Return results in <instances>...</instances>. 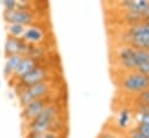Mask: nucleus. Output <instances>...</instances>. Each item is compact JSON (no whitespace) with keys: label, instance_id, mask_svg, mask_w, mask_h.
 <instances>
[{"label":"nucleus","instance_id":"obj_8","mask_svg":"<svg viewBox=\"0 0 149 138\" xmlns=\"http://www.w3.org/2000/svg\"><path fill=\"white\" fill-rule=\"evenodd\" d=\"M30 49V44L24 42L22 38H15L7 36L5 44H3V54L6 57L13 56V55H21L27 57Z\"/></svg>","mask_w":149,"mask_h":138},{"label":"nucleus","instance_id":"obj_6","mask_svg":"<svg viewBox=\"0 0 149 138\" xmlns=\"http://www.w3.org/2000/svg\"><path fill=\"white\" fill-rule=\"evenodd\" d=\"M2 18L6 22L8 23H15V25H21L24 27H29L31 25L38 23L37 16L34 13L33 9H20L16 8L10 12H2Z\"/></svg>","mask_w":149,"mask_h":138},{"label":"nucleus","instance_id":"obj_1","mask_svg":"<svg viewBox=\"0 0 149 138\" xmlns=\"http://www.w3.org/2000/svg\"><path fill=\"white\" fill-rule=\"evenodd\" d=\"M58 106L54 104H50L37 117H35L31 122L27 124L28 132H36L39 135L50 131L54 121L58 118Z\"/></svg>","mask_w":149,"mask_h":138},{"label":"nucleus","instance_id":"obj_2","mask_svg":"<svg viewBox=\"0 0 149 138\" xmlns=\"http://www.w3.org/2000/svg\"><path fill=\"white\" fill-rule=\"evenodd\" d=\"M118 86L125 93L136 95L149 88V78L138 71L123 72Z\"/></svg>","mask_w":149,"mask_h":138},{"label":"nucleus","instance_id":"obj_9","mask_svg":"<svg viewBox=\"0 0 149 138\" xmlns=\"http://www.w3.org/2000/svg\"><path fill=\"white\" fill-rule=\"evenodd\" d=\"M22 39L31 45H40L46 39V30L39 23L31 25L26 28Z\"/></svg>","mask_w":149,"mask_h":138},{"label":"nucleus","instance_id":"obj_4","mask_svg":"<svg viewBox=\"0 0 149 138\" xmlns=\"http://www.w3.org/2000/svg\"><path fill=\"white\" fill-rule=\"evenodd\" d=\"M114 61H116V65L121 72L136 71L138 69V63L135 58V48L131 45L121 44L119 48H117L114 54Z\"/></svg>","mask_w":149,"mask_h":138},{"label":"nucleus","instance_id":"obj_22","mask_svg":"<svg viewBox=\"0 0 149 138\" xmlns=\"http://www.w3.org/2000/svg\"><path fill=\"white\" fill-rule=\"evenodd\" d=\"M143 19H149V4L147 8L145 9V12H143Z\"/></svg>","mask_w":149,"mask_h":138},{"label":"nucleus","instance_id":"obj_18","mask_svg":"<svg viewBox=\"0 0 149 138\" xmlns=\"http://www.w3.org/2000/svg\"><path fill=\"white\" fill-rule=\"evenodd\" d=\"M134 129L139 130L140 132H142L145 136H147L149 138V125L146 124H142V123H138V122H134V124L132 125Z\"/></svg>","mask_w":149,"mask_h":138},{"label":"nucleus","instance_id":"obj_13","mask_svg":"<svg viewBox=\"0 0 149 138\" xmlns=\"http://www.w3.org/2000/svg\"><path fill=\"white\" fill-rule=\"evenodd\" d=\"M24 26L21 25H15V23H8L6 25V32H7V36L10 37H15V38H22L24 32H26Z\"/></svg>","mask_w":149,"mask_h":138},{"label":"nucleus","instance_id":"obj_24","mask_svg":"<svg viewBox=\"0 0 149 138\" xmlns=\"http://www.w3.org/2000/svg\"><path fill=\"white\" fill-rule=\"evenodd\" d=\"M0 86H1V80H0Z\"/></svg>","mask_w":149,"mask_h":138},{"label":"nucleus","instance_id":"obj_16","mask_svg":"<svg viewBox=\"0 0 149 138\" xmlns=\"http://www.w3.org/2000/svg\"><path fill=\"white\" fill-rule=\"evenodd\" d=\"M124 134H125L128 138H148L147 136H145L142 132H140L139 130L134 129L133 127H131L130 129H127Z\"/></svg>","mask_w":149,"mask_h":138},{"label":"nucleus","instance_id":"obj_20","mask_svg":"<svg viewBox=\"0 0 149 138\" xmlns=\"http://www.w3.org/2000/svg\"><path fill=\"white\" fill-rule=\"evenodd\" d=\"M42 138H60L59 132L56 131H46L45 134L42 135Z\"/></svg>","mask_w":149,"mask_h":138},{"label":"nucleus","instance_id":"obj_5","mask_svg":"<svg viewBox=\"0 0 149 138\" xmlns=\"http://www.w3.org/2000/svg\"><path fill=\"white\" fill-rule=\"evenodd\" d=\"M49 73H50V71L46 66L38 65L37 68L29 71L28 73L23 74L22 77L15 79V82H16L15 85H17L16 88H15L16 89V95L22 89H24L26 87H29V86H33L35 84H38V82L49 80Z\"/></svg>","mask_w":149,"mask_h":138},{"label":"nucleus","instance_id":"obj_19","mask_svg":"<svg viewBox=\"0 0 149 138\" xmlns=\"http://www.w3.org/2000/svg\"><path fill=\"white\" fill-rule=\"evenodd\" d=\"M97 138H119L114 132H112V131H109V130H104V131H102L100 135H98V137Z\"/></svg>","mask_w":149,"mask_h":138},{"label":"nucleus","instance_id":"obj_17","mask_svg":"<svg viewBox=\"0 0 149 138\" xmlns=\"http://www.w3.org/2000/svg\"><path fill=\"white\" fill-rule=\"evenodd\" d=\"M134 118H135L134 122L149 125V114H134Z\"/></svg>","mask_w":149,"mask_h":138},{"label":"nucleus","instance_id":"obj_12","mask_svg":"<svg viewBox=\"0 0 149 138\" xmlns=\"http://www.w3.org/2000/svg\"><path fill=\"white\" fill-rule=\"evenodd\" d=\"M133 113L131 109H121L117 114L116 117V125L119 130H127L131 128L132 121H133Z\"/></svg>","mask_w":149,"mask_h":138},{"label":"nucleus","instance_id":"obj_7","mask_svg":"<svg viewBox=\"0 0 149 138\" xmlns=\"http://www.w3.org/2000/svg\"><path fill=\"white\" fill-rule=\"evenodd\" d=\"M50 104H52V102H51L50 96H47V98H44V99L35 100V101L28 104L27 106L22 107V109H21V118H22V121L28 124L35 117H37L38 115Z\"/></svg>","mask_w":149,"mask_h":138},{"label":"nucleus","instance_id":"obj_21","mask_svg":"<svg viewBox=\"0 0 149 138\" xmlns=\"http://www.w3.org/2000/svg\"><path fill=\"white\" fill-rule=\"evenodd\" d=\"M26 138H42V135L36 134V132H28Z\"/></svg>","mask_w":149,"mask_h":138},{"label":"nucleus","instance_id":"obj_15","mask_svg":"<svg viewBox=\"0 0 149 138\" xmlns=\"http://www.w3.org/2000/svg\"><path fill=\"white\" fill-rule=\"evenodd\" d=\"M135 102H136V104H149V88L135 95Z\"/></svg>","mask_w":149,"mask_h":138},{"label":"nucleus","instance_id":"obj_14","mask_svg":"<svg viewBox=\"0 0 149 138\" xmlns=\"http://www.w3.org/2000/svg\"><path fill=\"white\" fill-rule=\"evenodd\" d=\"M1 5L3 7V12H10L17 8V1L16 0H2Z\"/></svg>","mask_w":149,"mask_h":138},{"label":"nucleus","instance_id":"obj_10","mask_svg":"<svg viewBox=\"0 0 149 138\" xmlns=\"http://www.w3.org/2000/svg\"><path fill=\"white\" fill-rule=\"evenodd\" d=\"M38 65H42L39 64V59L37 58H33V57H23V59L21 61L19 68L16 70V72L14 73L13 78H10V80H15L20 77H22L23 74L28 73L29 71H31L33 69L37 68Z\"/></svg>","mask_w":149,"mask_h":138},{"label":"nucleus","instance_id":"obj_3","mask_svg":"<svg viewBox=\"0 0 149 138\" xmlns=\"http://www.w3.org/2000/svg\"><path fill=\"white\" fill-rule=\"evenodd\" d=\"M51 91H52V84H51L50 80L42 81V82L35 84L33 86L26 87L24 89H22L17 94L19 104L22 108V107L27 106L28 104H30V102H33L35 100L44 99V98L50 96Z\"/></svg>","mask_w":149,"mask_h":138},{"label":"nucleus","instance_id":"obj_23","mask_svg":"<svg viewBox=\"0 0 149 138\" xmlns=\"http://www.w3.org/2000/svg\"><path fill=\"white\" fill-rule=\"evenodd\" d=\"M119 138H128V137H127V136H126L125 134H123V135H121V136H120Z\"/></svg>","mask_w":149,"mask_h":138},{"label":"nucleus","instance_id":"obj_11","mask_svg":"<svg viewBox=\"0 0 149 138\" xmlns=\"http://www.w3.org/2000/svg\"><path fill=\"white\" fill-rule=\"evenodd\" d=\"M24 56H21V55H13V56H9V57H6V62H5V65H3V75L5 78L7 79H10L13 78L14 73L16 72V70L19 68L21 61L23 59Z\"/></svg>","mask_w":149,"mask_h":138}]
</instances>
